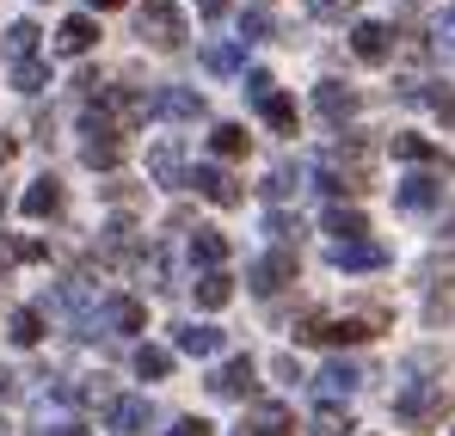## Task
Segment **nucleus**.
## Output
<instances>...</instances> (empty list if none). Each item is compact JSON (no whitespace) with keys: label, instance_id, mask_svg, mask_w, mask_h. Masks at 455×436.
<instances>
[{"label":"nucleus","instance_id":"4c0bfd02","mask_svg":"<svg viewBox=\"0 0 455 436\" xmlns=\"http://www.w3.org/2000/svg\"><path fill=\"white\" fill-rule=\"evenodd\" d=\"M437 50H450V56H455V6L437 19Z\"/></svg>","mask_w":455,"mask_h":436},{"label":"nucleus","instance_id":"c756f323","mask_svg":"<svg viewBox=\"0 0 455 436\" xmlns=\"http://www.w3.org/2000/svg\"><path fill=\"white\" fill-rule=\"evenodd\" d=\"M105 252H111V258H136V227H130V221H111V227H105Z\"/></svg>","mask_w":455,"mask_h":436},{"label":"nucleus","instance_id":"6ab92c4d","mask_svg":"<svg viewBox=\"0 0 455 436\" xmlns=\"http://www.w3.org/2000/svg\"><path fill=\"white\" fill-rule=\"evenodd\" d=\"M148 172H154V185H179L185 178V154H179V142H160L148 154Z\"/></svg>","mask_w":455,"mask_h":436},{"label":"nucleus","instance_id":"4be33fe9","mask_svg":"<svg viewBox=\"0 0 455 436\" xmlns=\"http://www.w3.org/2000/svg\"><path fill=\"white\" fill-rule=\"evenodd\" d=\"M6 338H12V345H25V351H31V345H37V338H44V313H37V307H19V313H12V320H6Z\"/></svg>","mask_w":455,"mask_h":436},{"label":"nucleus","instance_id":"f257e3e1","mask_svg":"<svg viewBox=\"0 0 455 436\" xmlns=\"http://www.w3.org/2000/svg\"><path fill=\"white\" fill-rule=\"evenodd\" d=\"M80 136H86V142H80V160H86L92 172H99V166L111 172V166L124 160V142H117V123H111L105 111H86V117H80Z\"/></svg>","mask_w":455,"mask_h":436},{"label":"nucleus","instance_id":"7c9ffc66","mask_svg":"<svg viewBox=\"0 0 455 436\" xmlns=\"http://www.w3.org/2000/svg\"><path fill=\"white\" fill-rule=\"evenodd\" d=\"M204 62H210V74H234L240 68V44H210Z\"/></svg>","mask_w":455,"mask_h":436},{"label":"nucleus","instance_id":"ddd939ff","mask_svg":"<svg viewBox=\"0 0 455 436\" xmlns=\"http://www.w3.org/2000/svg\"><path fill=\"white\" fill-rule=\"evenodd\" d=\"M210 393H216V400H246V393H252V363H246V357H228V363L210 375Z\"/></svg>","mask_w":455,"mask_h":436},{"label":"nucleus","instance_id":"c85d7f7f","mask_svg":"<svg viewBox=\"0 0 455 436\" xmlns=\"http://www.w3.org/2000/svg\"><path fill=\"white\" fill-rule=\"evenodd\" d=\"M314 436H351V412L345 406H320L314 412Z\"/></svg>","mask_w":455,"mask_h":436},{"label":"nucleus","instance_id":"2eb2a0df","mask_svg":"<svg viewBox=\"0 0 455 436\" xmlns=\"http://www.w3.org/2000/svg\"><path fill=\"white\" fill-rule=\"evenodd\" d=\"M290 431H296L290 406H252L246 412V436H290Z\"/></svg>","mask_w":455,"mask_h":436},{"label":"nucleus","instance_id":"72a5a7b5","mask_svg":"<svg viewBox=\"0 0 455 436\" xmlns=\"http://www.w3.org/2000/svg\"><path fill=\"white\" fill-rule=\"evenodd\" d=\"M246 92H252V105H265V99L277 92V80H271L265 68H252V74H246Z\"/></svg>","mask_w":455,"mask_h":436},{"label":"nucleus","instance_id":"a19ab883","mask_svg":"<svg viewBox=\"0 0 455 436\" xmlns=\"http://www.w3.org/2000/svg\"><path fill=\"white\" fill-rule=\"evenodd\" d=\"M12 258H19V246H12V240H0V271H6Z\"/></svg>","mask_w":455,"mask_h":436},{"label":"nucleus","instance_id":"37998d69","mask_svg":"<svg viewBox=\"0 0 455 436\" xmlns=\"http://www.w3.org/2000/svg\"><path fill=\"white\" fill-rule=\"evenodd\" d=\"M50 436H92V431H80V424H56Z\"/></svg>","mask_w":455,"mask_h":436},{"label":"nucleus","instance_id":"a18cd8bd","mask_svg":"<svg viewBox=\"0 0 455 436\" xmlns=\"http://www.w3.org/2000/svg\"><path fill=\"white\" fill-rule=\"evenodd\" d=\"M450 234H455V227H450Z\"/></svg>","mask_w":455,"mask_h":436},{"label":"nucleus","instance_id":"4468645a","mask_svg":"<svg viewBox=\"0 0 455 436\" xmlns=\"http://www.w3.org/2000/svg\"><path fill=\"white\" fill-rule=\"evenodd\" d=\"M191 185H197V197H210V203H222V210L240 203V185L228 178L222 166H197V172H191Z\"/></svg>","mask_w":455,"mask_h":436},{"label":"nucleus","instance_id":"c9c22d12","mask_svg":"<svg viewBox=\"0 0 455 436\" xmlns=\"http://www.w3.org/2000/svg\"><path fill=\"white\" fill-rule=\"evenodd\" d=\"M307 12H314V19H345L351 0H307Z\"/></svg>","mask_w":455,"mask_h":436},{"label":"nucleus","instance_id":"f3484780","mask_svg":"<svg viewBox=\"0 0 455 436\" xmlns=\"http://www.w3.org/2000/svg\"><path fill=\"white\" fill-rule=\"evenodd\" d=\"M351 50H357L363 62H387V50H394V37H387V25H376V19H363V25L351 31Z\"/></svg>","mask_w":455,"mask_h":436},{"label":"nucleus","instance_id":"bb28decb","mask_svg":"<svg viewBox=\"0 0 455 436\" xmlns=\"http://www.w3.org/2000/svg\"><path fill=\"white\" fill-rule=\"evenodd\" d=\"M12 86H19V92H44V86H50V68H44L37 56H25V62H12Z\"/></svg>","mask_w":455,"mask_h":436},{"label":"nucleus","instance_id":"79ce46f5","mask_svg":"<svg viewBox=\"0 0 455 436\" xmlns=\"http://www.w3.org/2000/svg\"><path fill=\"white\" fill-rule=\"evenodd\" d=\"M12 154H19V142H12V136H0V166H6Z\"/></svg>","mask_w":455,"mask_h":436},{"label":"nucleus","instance_id":"cd10ccee","mask_svg":"<svg viewBox=\"0 0 455 436\" xmlns=\"http://www.w3.org/2000/svg\"><path fill=\"white\" fill-rule=\"evenodd\" d=\"M210 147H216L222 160H240V154H246V130H240V123H216V136H210Z\"/></svg>","mask_w":455,"mask_h":436},{"label":"nucleus","instance_id":"473e14b6","mask_svg":"<svg viewBox=\"0 0 455 436\" xmlns=\"http://www.w3.org/2000/svg\"><path fill=\"white\" fill-rule=\"evenodd\" d=\"M394 154H400V160H431L437 147L425 142V136H394Z\"/></svg>","mask_w":455,"mask_h":436},{"label":"nucleus","instance_id":"393cba45","mask_svg":"<svg viewBox=\"0 0 455 436\" xmlns=\"http://www.w3.org/2000/svg\"><path fill=\"white\" fill-rule=\"evenodd\" d=\"M136 375H142V381H166V375H172V351L142 345V351H136Z\"/></svg>","mask_w":455,"mask_h":436},{"label":"nucleus","instance_id":"f704fd0d","mask_svg":"<svg viewBox=\"0 0 455 436\" xmlns=\"http://www.w3.org/2000/svg\"><path fill=\"white\" fill-rule=\"evenodd\" d=\"M265 31H271V19H265V12H246V19H240V44H259Z\"/></svg>","mask_w":455,"mask_h":436},{"label":"nucleus","instance_id":"423d86ee","mask_svg":"<svg viewBox=\"0 0 455 436\" xmlns=\"http://www.w3.org/2000/svg\"><path fill=\"white\" fill-rule=\"evenodd\" d=\"M443 406H450V393L431 387V381H425V387H406V393L394 400V412H400L406 424H431V418H443Z\"/></svg>","mask_w":455,"mask_h":436},{"label":"nucleus","instance_id":"9b49d317","mask_svg":"<svg viewBox=\"0 0 455 436\" xmlns=\"http://www.w3.org/2000/svg\"><path fill=\"white\" fill-rule=\"evenodd\" d=\"M314 387H320L326 406H332V400H351V393L363 387V369H357V363H326L320 375H314Z\"/></svg>","mask_w":455,"mask_h":436},{"label":"nucleus","instance_id":"9d476101","mask_svg":"<svg viewBox=\"0 0 455 436\" xmlns=\"http://www.w3.org/2000/svg\"><path fill=\"white\" fill-rule=\"evenodd\" d=\"M172 345L185 351V357H222V326H197V320H185V326H172Z\"/></svg>","mask_w":455,"mask_h":436},{"label":"nucleus","instance_id":"b1692460","mask_svg":"<svg viewBox=\"0 0 455 436\" xmlns=\"http://www.w3.org/2000/svg\"><path fill=\"white\" fill-rule=\"evenodd\" d=\"M259 117H265V123H271L277 136H296V105H290L283 92H271V99L259 105Z\"/></svg>","mask_w":455,"mask_h":436},{"label":"nucleus","instance_id":"412c9836","mask_svg":"<svg viewBox=\"0 0 455 436\" xmlns=\"http://www.w3.org/2000/svg\"><path fill=\"white\" fill-rule=\"evenodd\" d=\"M191 258H197L204 271H222V258H228V240L216 234V227H197V234H191Z\"/></svg>","mask_w":455,"mask_h":436},{"label":"nucleus","instance_id":"a878e982","mask_svg":"<svg viewBox=\"0 0 455 436\" xmlns=\"http://www.w3.org/2000/svg\"><path fill=\"white\" fill-rule=\"evenodd\" d=\"M37 37H44V31H37L31 19H19V25H6V56H12V62H25V56L37 50Z\"/></svg>","mask_w":455,"mask_h":436},{"label":"nucleus","instance_id":"ea45409f","mask_svg":"<svg viewBox=\"0 0 455 436\" xmlns=\"http://www.w3.org/2000/svg\"><path fill=\"white\" fill-rule=\"evenodd\" d=\"M228 6H234V0H204V19H222Z\"/></svg>","mask_w":455,"mask_h":436},{"label":"nucleus","instance_id":"0eeeda50","mask_svg":"<svg viewBox=\"0 0 455 436\" xmlns=\"http://www.w3.org/2000/svg\"><path fill=\"white\" fill-rule=\"evenodd\" d=\"M314 111H320L326 123H351V117H357V92H351L345 80H320V86H314Z\"/></svg>","mask_w":455,"mask_h":436},{"label":"nucleus","instance_id":"a211bd4d","mask_svg":"<svg viewBox=\"0 0 455 436\" xmlns=\"http://www.w3.org/2000/svg\"><path fill=\"white\" fill-rule=\"evenodd\" d=\"M92 37H99V25H92L86 12H75V19H62L56 50H62V56H86V50H92Z\"/></svg>","mask_w":455,"mask_h":436},{"label":"nucleus","instance_id":"7ed1b4c3","mask_svg":"<svg viewBox=\"0 0 455 436\" xmlns=\"http://www.w3.org/2000/svg\"><path fill=\"white\" fill-rule=\"evenodd\" d=\"M154 424V406L142 393H124V400H111V412H105V436H148Z\"/></svg>","mask_w":455,"mask_h":436},{"label":"nucleus","instance_id":"aec40b11","mask_svg":"<svg viewBox=\"0 0 455 436\" xmlns=\"http://www.w3.org/2000/svg\"><path fill=\"white\" fill-rule=\"evenodd\" d=\"M326 234H339V246H345V240H363L370 221H363V210H351V203H332L326 210Z\"/></svg>","mask_w":455,"mask_h":436},{"label":"nucleus","instance_id":"39448f33","mask_svg":"<svg viewBox=\"0 0 455 436\" xmlns=\"http://www.w3.org/2000/svg\"><path fill=\"white\" fill-rule=\"evenodd\" d=\"M246 283H252V295H277L283 283H296V252H265V258H252Z\"/></svg>","mask_w":455,"mask_h":436},{"label":"nucleus","instance_id":"2f4dec72","mask_svg":"<svg viewBox=\"0 0 455 436\" xmlns=\"http://www.w3.org/2000/svg\"><path fill=\"white\" fill-rule=\"evenodd\" d=\"M265 234H271V240H296V234H302V221L283 216V210H271V216H265Z\"/></svg>","mask_w":455,"mask_h":436},{"label":"nucleus","instance_id":"dca6fc26","mask_svg":"<svg viewBox=\"0 0 455 436\" xmlns=\"http://www.w3.org/2000/svg\"><path fill=\"white\" fill-rule=\"evenodd\" d=\"M19 210H25L31 221L56 216V210H62V185H56L50 172H44V178H31V191H25V203H19Z\"/></svg>","mask_w":455,"mask_h":436},{"label":"nucleus","instance_id":"5701e85b","mask_svg":"<svg viewBox=\"0 0 455 436\" xmlns=\"http://www.w3.org/2000/svg\"><path fill=\"white\" fill-rule=\"evenodd\" d=\"M228 295H234V277L228 271H204L197 277V307H228Z\"/></svg>","mask_w":455,"mask_h":436},{"label":"nucleus","instance_id":"c03bdc74","mask_svg":"<svg viewBox=\"0 0 455 436\" xmlns=\"http://www.w3.org/2000/svg\"><path fill=\"white\" fill-rule=\"evenodd\" d=\"M92 6H99V12H111V6H124V0H92Z\"/></svg>","mask_w":455,"mask_h":436},{"label":"nucleus","instance_id":"1a4fd4ad","mask_svg":"<svg viewBox=\"0 0 455 436\" xmlns=\"http://www.w3.org/2000/svg\"><path fill=\"white\" fill-rule=\"evenodd\" d=\"M332 265L339 271H381L387 265V246L381 240H345V246L332 240Z\"/></svg>","mask_w":455,"mask_h":436},{"label":"nucleus","instance_id":"e433bc0d","mask_svg":"<svg viewBox=\"0 0 455 436\" xmlns=\"http://www.w3.org/2000/svg\"><path fill=\"white\" fill-rule=\"evenodd\" d=\"M210 431H216L210 418H179V424H172V431H166V436H210Z\"/></svg>","mask_w":455,"mask_h":436},{"label":"nucleus","instance_id":"f03ea898","mask_svg":"<svg viewBox=\"0 0 455 436\" xmlns=\"http://www.w3.org/2000/svg\"><path fill=\"white\" fill-rule=\"evenodd\" d=\"M136 37H148L154 50H179V44H185V12H179L172 0H148V6L136 12Z\"/></svg>","mask_w":455,"mask_h":436},{"label":"nucleus","instance_id":"f8f14e48","mask_svg":"<svg viewBox=\"0 0 455 436\" xmlns=\"http://www.w3.org/2000/svg\"><path fill=\"white\" fill-rule=\"evenodd\" d=\"M437 197H443V185H437L431 172H412V178H400V191H394V203H400L406 216H419V210H437Z\"/></svg>","mask_w":455,"mask_h":436},{"label":"nucleus","instance_id":"58836bf2","mask_svg":"<svg viewBox=\"0 0 455 436\" xmlns=\"http://www.w3.org/2000/svg\"><path fill=\"white\" fill-rule=\"evenodd\" d=\"M425 99H431V105H437V111H443V123H455V92H443V86H431V92H425Z\"/></svg>","mask_w":455,"mask_h":436},{"label":"nucleus","instance_id":"6e6552de","mask_svg":"<svg viewBox=\"0 0 455 436\" xmlns=\"http://www.w3.org/2000/svg\"><path fill=\"white\" fill-rule=\"evenodd\" d=\"M148 105L160 117H172V123H197L204 117V92H191V86H160Z\"/></svg>","mask_w":455,"mask_h":436},{"label":"nucleus","instance_id":"20e7f679","mask_svg":"<svg viewBox=\"0 0 455 436\" xmlns=\"http://www.w3.org/2000/svg\"><path fill=\"white\" fill-rule=\"evenodd\" d=\"M99 326L117 332V338H130V332L148 326V307H142L136 295H105V301H99Z\"/></svg>","mask_w":455,"mask_h":436}]
</instances>
